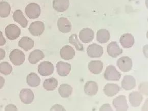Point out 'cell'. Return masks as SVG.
Here are the masks:
<instances>
[{
	"instance_id": "1",
	"label": "cell",
	"mask_w": 148,
	"mask_h": 111,
	"mask_svg": "<svg viewBox=\"0 0 148 111\" xmlns=\"http://www.w3.org/2000/svg\"><path fill=\"white\" fill-rule=\"evenodd\" d=\"M25 14L30 19H36L41 13L40 7L38 4L32 3L25 8Z\"/></svg>"
},
{
	"instance_id": "2",
	"label": "cell",
	"mask_w": 148,
	"mask_h": 111,
	"mask_svg": "<svg viewBox=\"0 0 148 111\" xmlns=\"http://www.w3.org/2000/svg\"><path fill=\"white\" fill-rule=\"evenodd\" d=\"M9 59L13 64L19 66L23 64L25 61V54L21 50L14 49L10 52Z\"/></svg>"
},
{
	"instance_id": "3",
	"label": "cell",
	"mask_w": 148,
	"mask_h": 111,
	"mask_svg": "<svg viewBox=\"0 0 148 111\" xmlns=\"http://www.w3.org/2000/svg\"><path fill=\"white\" fill-rule=\"evenodd\" d=\"M103 76L107 81H118L121 78V74L117 70L113 65H109L106 69Z\"/></svg>"
},
{
	"instance_id": "4",
	"label": "cell",
	"mask_w": 148,
	"mask_h": 111,
	"mask_svg": "<svg viewBox=\"0 0 148 111\" xmlns=\"http://www.w3.org/2000/svg\"><path fill=\"white\" fill-rule=\"evenodd\" d=\"M38 72L40 76H50L54 72V66L49 61L40 63L38 66Z\"/></svg>"
},
{
	"instance_id": "5",
	"label": "cell",
	"mask_w": 148,
	"mask_h": 111,
	"mask_svg": "<svg viewBox=\"0 0 148 111\" xmlns=\"http://www.w3.org/2000/svg\"><path fill=\"white\" fill-rule=\"evenodd\" d=\"M117 65L121 71L127 72L130 71L132 68V61L129 57H122L117 60Z\"/></svg>"
},
{
	"instance_id": "6",
	"label": "cell",
	"mask_w": 148,
	"mask_h": 111,
	"mask_svg": "<svg viewBox=\"0 0 148 111\" xmlns=\"http://www.w3.org/2000/svg\"><path fill=\"white\" fill-rule=\"evenodd\" d=\"M5 34L9 40H15L20 35L21 29L16 24H9L5 28Z\"/></svg>"
},
{
	"instance_id": "7",
	"label": "cell",
	"mask_w": 148,
	"mask_h": 111,
	"mask_svg": "<svg viewBox=\"0 0 148 111\" xmlns=\"http://www.w3.org/2000/svg\"><path fill=\"white\" fill-rule=\"evenodd\" d=\"M87 53L91 58H99L103 55V47L96 43H93L88 47Z\"/></svg>"
},
{
	"instance_id": "8",
	"label": "cell",
	"mask_w": 148,
	"mask_h": 111,
	"mask_svg": "<svg viewBox=\"0 0 148 111\" xmlns=\"http://www.w3.org/2000/svg\"><path fill=\"white\" fill-rule=\"evenodd\" d=\"M45 30L44 24L41 21H36L32 22L29 28V31L34 36H40Z\"/></svg>"
},
{
	"instance_id": "9",
	"label": "cell",
	"mask_w": 148,
	"mask_h": 111,
	"mask_svg": "<svg viewBox=\"0 0 148 111\" xmlns=\"http://www.w3.org/2000/svg\"><path fill=\"white\" fill-rule=\"evenodd\" d=\"M113 104L118 111H127L129 108L126 96L124 95H119L115 98L113 101Z\"/></svg>"
},
{
	"instance_id": "10",
	"label": "cell",
	"mask_w": 148,
	"mask_h": 111,
	"mask_svg": "<svg viewBox=\"0 0 148 111\" xmlns=\"http://www.w3.org/2000/svg\"><path fill=\"white\" fill-rule=\"evenodd\" d=\"M59 31L63 33H68L72 29V25L67 18H60L57 22Z\"/></svg>"
},
{
	"instance_id": "11",
	"label": "cell",
	"mask_w": 148,
	"mask_h": 111,
	"mask_svg": "<svg viewBox=\"0 0 148 111\" xmlns=\"http://www.w3.org/2000/svg\"><path fill=\"white\" fill-rule=\"evenodd\" d=\"M94 32L92 29L88 28L82 29L79 33L80 40L84 43L91 42L94 38Z\"/></svg>"
},
{
	"instance_id": "12",
	"label": "cell",
	"mask_w": 148,
	"mask_h": 111,
	"mask_svg": "<svg viewBox=\"0 0 148 111\" xmlns=\"http://www.w3.org/2000/svg\"><path fill=\"white\" fill-rule=\"evenodd\" d=\"M107 53L108 55L113 58H116L123 53V49L119 47V45L115 41L110 43L107 46Z\"/></svg>"
},
{
	"instance_id": "13",
	"label": "cell",
	"mask_w": 148,
	"mask_h": 111,
	"mask_svg": "<svg viewBox=\"0 0 148 111\" xmlns=\"http://www.w3.org/2000/svg\"><path fill=\"white\" fill-rule=\"evenodd\" d=\"M20 98L22 102L25 104H30L34 100L33 91L30 89H23L21 91Z\"/></svg>"
},
{
	"instance_id": "14",
	"label": "cell",
	"mask_w": 148,
	"mask_h": 111,
	"mask_svg": "<svg viewBox=\"0 0 148 111\" xmlns=\"http://www.w3.org/2000/svg\"><path fill=\"white\" fill-rule=\"evenodd\" d=\"M121 46L126 49H129L133 47L135 42L134 36L130 33H125L122 35L119 39Z\"/></svg>"
},
{
	"instance_id": "15",
	"label": "cell",
	"mask_w": 148,
	"mask_h": 111,
	"mask_svg": "<svg viewBox=\"0 0 148 111\" xmlns=\"http://www.w3.org/2000/svg\"><path fill=\"white\" fill-rule=\"evenodd\" d=\"M57 72L61 76H66L69 74L71 71V65L68 63L59 61L56 64Z\"/></svg>"
},
{
	"instance_id": "16",
	"label": "cell",
	"mask_w": 148,
	"mask_h": 111,
	"mask_svg": "<svg viewBox=\"0 0 148 111\" xmlns=\"http://www.w3.org/2000/svg\"><path fill=\"white\" fill-rule=\"evenodd\" d=\"M136 85V81L132 76H124L121 82V86L125 90H131L133 89Z\"/></svg>"
},
{
	"instance_id": "17",
	"label": "cell",
	"mask_w": 148,
	"mask_h": 111,
	"mask_svg": "<svg viewBox=\"0 0 148 111\" xmlns=\"http://www.w3.org/2000/svg\"><path fill=\"white\" fill-rule=\"evenodd\" d=\"M103 68V63L99 60L91 61L88 64V69L94 74H99Z\"/></svg>"
},
{
	"instance_id": "18",
	"label": "cell",
	"mask_w": 148,
	"mask_h": 111,
	"mask_svg": "<svg viewBox=\"0 0 148 111\" xmlns=\"http://www.w3.org/2000/svg\"><path fill=\"white\" fill-rule=\"evenodd\" d=\"M61 58L64 60H71L75 56V51L72 47L70 45H65L60 50Z\"/></svg>"
},
{
	"instance_id": "19",
	"label": "cell",
	"mask_w": 148,
	"mask_h": 111,
	"mask_svg": "<svg viewBox=\"0 0 148 111\" xmlns=\"http://www.w3.org/2000/svg\"><path fill=\"white\" fill-rule=\"evenodd\" d=\"M69 0H53V7L55 10L59 12L66 11L69 8Z\"/></svg>"
},
{
	"instance_id": "20",
	"label": "cell",
	"mask_w": 148,
	"mask_h": 111,
	"mask_svg": "<svg viewBox=\"0 0 148 111\" xmlns=\"http://www.w3.org/2000/svg\"><path fill=\"white\" fill-rule=\"evenodd\" d=\"M99 87L97 84L93 81H88L84 86V91L88 95L94 96L97 93Z\"/></svg>"
},
{
	"instance_id": "21",
	"label": "cell",
	"mask_w": 148,
	"mask_h": 111,
	"mask_svg": "<svg viewBox=\"0 0 148 111\" xmlns=\"http://www.w3.org/2000/svg\"><path fill=\"white\" fill-rule=\"evenodd\" d=\"M120 91V87L115 84H107L103 88V92L106 95L112 97L116 95Z\"/></svg>"
},
{
	"instance_id": "22",
	"label": "cell",
	"mask_w": 148,
	"mask_h": 111,
	"mask_svg": "<svg viewBox=\"0 0 148 111\" xmlns=\"http://www.w3.org/2000/svg\"><path fill=\"white\" fill-rule=\"evenodd\" d=\"M143 96L138 92H133L129 96L130 104L133 107H139L143 101Z\"/></svg>"
},
{
	"instance_id": "23",
	"label": "cell",
	"mask_w": 148,
	"mask_h": 111,
	"mask_svg": "<svg viewBox=\"0 0 148 111\" xmlns=\"http://www.w3.org/2000/svg\"><path fill=\"white\" fill-rule=\"evenodd\" d=\"M45 55L43 51L40 49H36L30 53L28 60L32 64H36L40 60L43 59Z\"/></svg>"
},
{
	"instance_id": "24",
	"label": "cell",
	"mask_w": 148,
	"mask_h": 111,
	"mask_svg": "<svg viewBox=\"0 0 148 111\" xmlns=\"http://www.w3.org/2000/svg\"><path fill=\"white\" fill-rule=\"evenodd\" d=\"M18 46L25 51H28L34 47V41L29 37H23L18 42Z\"/></svg>"
},
{
	"instance_id": "25",
	"label": "cell",
	"mask_w": 148,
	"mask_h": 111,
	"mask_svg": "<svg viewBox=\"0 0 148 111\" xmlns=\"http://www.w3.org/2000/svg\"><path fill=\"white\" fill-rule=\"evenodd\" d=\"M13 18L16 22H18L21 26L25 28L28 25V20L25 18L22 11L20 10H17L14 11L13 14Z\"/></svg>"
},
{
	"instance_id": "26",
	"label": "cell",
	"mask_w": 148,
	"mask_h": 111,
	"mask_svg": "<svg viewBox=\"0 0 148 111\" xmlns=\"http://www.w3.org/2000/svg\"><path fill=\"white\" fill-rule=\"evenodd\" d=\"M110 38V33L106 29H100L97 32V39L99 43H106Z\"/></svg>"
},
{
	"instance_id": "27",
	"label": "cell",
	"mask_w": 148,
	"mask_h": 111,
	"mask_svg": "<svg viewBox=\"0 0 148 111\" xmlns=\"http://www.w3.org/2000/svg\"><path fill=\"white\" fill-rule=\"evenodd\" d=\"M72 88L70 85L63 84L58 88V93L61 97L64 98H68L71 95Z\"/></svg>"
},
{
	"instance_id": "28",
	"label": "cell",
	"mask_w": 148,
	"mask_h": 111,
	"mask_svg": "<svg viewBox=\"0 0 148 111\" xmlns=\"http://www.w3.org/2000/svg\"><path fill=\"white\" fill-rule=\"evenodd\" d=\"M26 82L30 87H36L40 84V79L36 73H31L27 76Z\"/></svg>"
},
{
	"instance_id": "29",
	"label": "cell",
	"mask_w": 148,
	"mask_h": 111,
	"mask_svg": "<svg viewBox=\"0 0 148 111\" xmlns=\"http://www.w3.org/2000/svg\"><path fill=\"white\" fill-rule=\"evenodd\" d=\"M58 82L56 79L50 78L44 81L43 83V87L47 91H53L58 87Z\"/></svg>"
},
{
	"instance_id": "30",
	"label": "cell",
	"mask_w": 148,
	"mask_h": 111,
	"mask_svg": "<svg viewBox=\"0 0 148 111\" xmlns=\"http://www.w3.org/2000/svg\"><path fill=\"white\" fill-rule=\"evenodd\" d=\"M11 11L10 5L6 2H0V16L1 18H7L9 16Z\"/></svg>"
},
{
	"instance_id": "31",
	"label": "cell",
	"mask_w": 148,
	"mask_h": 111,
	"mask_svg": "<svg viewBox=\"0 0 148 111\" xmlns=\"http://www.w3.org/2000/svg\"><path fill=\"white\" fill-rule=\"evenodd\" d=\"M69 42L70 43L74 45L76 50L79 51H83V45H82L79 41L77 36L76 34H73L70 36L69 38Z\"/></svg>"
},
{
	"instance_id": "32",
	"label": "cell",
	"mask_w": 148,
	"mask_h": 111,
	"mask_svg": "<svg viewBox=\"0 0 148 111\" xmlns=\"http://www.w3.org/2000/svg\"><path fill=\"white\" fill-rule=\"evenodd\" d=\"M12 71L11 65L7 62H3L0 63V73L4 75H9Z\"/></svg>"
},
{
	"instance_id": "33",
	"label": "cell",
	"mask_w": 148,
	"mask_h": 111,
	"mask_svg": "<svg viewBox=\"0 0 148 111\" xmlns=\"http://www.w3.org/2000/svg\"><path fill=\"white\" fill-rule=\"evenodd\" d=\"M50 111H66L65 108L60 104H55L52 107Z\"/></svg>"
},
{
	"instance_id": "34",
	"label": "cell",
	"mask_w": 148,
	"mask_h": 111,
	"mask_svg": "<svg viewBox=\"0 0 148 111\" xmlns=\"http://www.w3.org/2000/svg\"><path fill=\"white\" fill-rule=\"evenodd\" d=\"M99 111H113L111 107L110 106V105L108 104H104L101 107V108L99 109Z\"/></svg>"
},
{
	"instance_id": "35",
	"label": "cell",
	"mask_w": 148,
	"mask_h": 111,
	"mask_svg": "<svg viewBox=\"0 0 148 111\" xmlns=\"http://www.w3.org/2000/svg\"><path fill=\"white\" fill-rule=\"evenodd\" d=\"M5 111H18V109L15 105L9 104L5 108Z\"/></svg>"
},
{
	"instance_id": "36",
	"label": "cell",
	"mask_w": 148,
	"mask_h": 111,
	"mask_svg": "<svg viewBox=\"0 0 148 111\" xmlns=\"http://www.w3.org/2000/svg\"><path fill=\"white\" fill-rule=\"evenodd\" d=\"M6 40L3 35L2 32L0 31V46H3L5 45Z\"/></svg>"
},
{
	"instance_id": "37",
	"label": "cell",
	"mask_w": 148,
	"mask_h": 111,
	"mask_svg": "<svg viewBox=\"0 0 148 111\" xmlns=\"http://www.w3.org/2000/svg\"><path fill=\"white\" fill-rule=\"evenodd\" d=\"M6 55V53L4 49H0V60H2L5 58Z\"/></svg>"
},
{
	"instance_id": "38",
	"label": "cell",
	"mask_w": 148,
	"mask_h": 111,
	"mask_svg": "<svg viewBox=\"0 0 148 111\" xmlns=\"http://www.w3.org/2000/svg\"><path fill=\"white\" fill-rule=\"evenodd\" d=\"M5 84L4 78H3L2 76H0V89H2L3 87L4 86Z\"/></svg>"
}]
</instances>
